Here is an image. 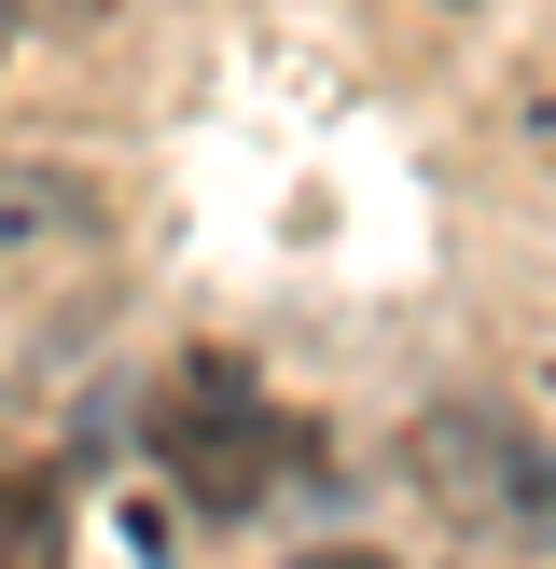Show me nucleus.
Wrapping results in <instances>:
<instances>
[{"instance_id":"f257e3e1","label":"nucleus","mask_w":556,"mask_h":569,"mask_svg":"<svg viewBox=\"0 0 556 569\" xmlns=\"http://www.w3.org/2000/svg\"><path fill=\"white\" fill-rule=\"evenodd\" d=\"M153 445L195 487V515H250V500L278 487V417H265V389H250L237 361H181L167 403H153Z\"/></svg>"},{"instance_id":"7ed1b4c3","label":"nucleus","mask_w":556,"mask_h":569,"mask_svg":"<svg viewBox=\"0 0 556 569\" xmlns=\"http://www.w3.org/2000/svg\"><path fill=\"white\" fill-rule=\"evenodd\" d=\"M292 569H389V556H361V542H320V556H292Z\"/></svg>"},{"instance_id":"f03ea898","label":"nucleus","mask_w":556,"mask_h":569,"mask_svg":"<svg viewBox=\"0 0 556 569\" xmlns=\"http://www.w3.org/2000/svg\"><path fill=\"white\" fill-rule=\"evenodd\" d=\"M0 569H70V487L56 472H0Z\"/></svg>"}]
</instances>
